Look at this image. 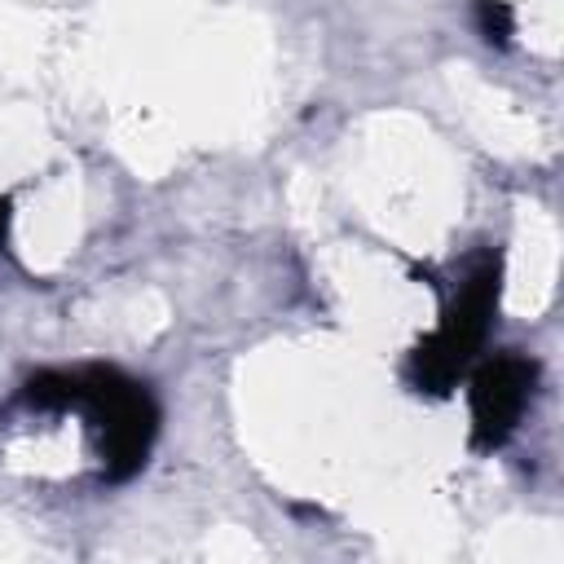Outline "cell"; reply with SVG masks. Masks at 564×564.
I'll list each match as a JSON object with an SVG mask.
<instances>
[{
	"label": "cell",
	"mask_w": 564,
	"mask_h": 564,
	"mask_svg": "<svg viewBox=\"0 0 564 564\" xmlns=\"http://www.w3.org/2000/svg\"><path fill=\"white\" fill-rule=\"evenodd\" d=\"M75 405L88 410L101 441V480L119 485L145 467V454L159 436V405L145 383L128 379L115 366H88L75 375Z\"/></svg>",
	"instance_id": "1"
},
{
	"label": "cell",
	"mask_w": 564,
	"mask_h": 564,
	"mask_svg": "<svg viewBox=\"0 0 564 564\" xmlns=\"http://www.w3.org/2000/svg\"><path fill=\"white\" fill-rule=\"evenodd\" d=\"M498 291H502V260L489 251L458 282V295L449 300L441 326L410 352V383L419 392L445 397L458 383V375L471 366L476 348L485 344V330L498 308Z\"/></svg>",
	"instance_id": "2"
},
{
	"label": "cell",
	"mask_w": 564,
	"mask_h": 564,
	"mask_svg": "<svg viewBox=\"0 0 564 564\" xmlns=\"http://www.w3.org/2000/svg\"><path fill=\"white\" fill-rule=\"evenodd\" d=\"M533 383H538V361L524 352H498L476 366L471 375V445L476 449H498L516 432L533 397Z\"/></svg>",
	"instance_id": "3"
},
{
	"label": "cell",
	"mask_w": 564,
	"mask_h": 564,
	"mask_svg": "<svg viewBox=\"0 0 564 564\" xmlns=\"http://www.w3.org/2000/svg\"><path fill=\"white\" fill-rule=\"evenodd\" d=\"M22 405L31 410H70L75 405V375L66 370H40L22 383Z\"/></svg>",
	"instance_id": "4"
},
{
	"label": "cell",
	"mask_w": 564,
	"mask_h": 564,
	"mask_svg": "<svg viewBox=\"0 0 564 564\" xmlns=\"http://www.w3.org/2000/svg\"><path fill=\"white\" fill-rule=\"evenodd\" d=\"M476 13H480V31H485L489 44H507L511 40L516 18H511V4L507 0H480Z\"/></svg>",
	"instance_id": "5"
},
{
	"label": "cell",
	"mask_w": 564,
	"mask_h": 564,
	"mask_svg": "<svg viewBox=\"0 0 564 564\" xmlns=\"http://www.w3.org/2000/svg\"><path fill=\"white\" fill-rule=\"evenodd\" d=\"M4 234H9V198H0V242H4Z\"/></svg>",
	"instance_id": "6"
}]
</instances>
